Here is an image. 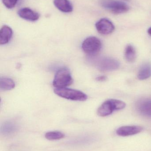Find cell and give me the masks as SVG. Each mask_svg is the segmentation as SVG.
Segmentation results:
<instances>
[{
  "instance_id": "obj_18",
  "label": "cell",
  "mask_w": 151,
  "mask_h": 151,
  "mask_svg": "<svg viewBox=\"0 0 151 151\" xmlns=\"http://www.w3.org/2000/svg\"><path fill=\"white\" fill-rule=\"evenodd\" d=\"M64 137V134L59 131H50L45 134V138L50 141L60 140Z\"/></svg>"
},
{
  "instance_id": "obj_7",
  "label": "cell",
  "mask_w": 151,
  "mask_h": 151,
  "mask_svg": "<svg viewBox=\"0 0 151 151\" xmlns=\"http://www.w3.org/2000/svg\"><path fill=\"white\" fill-rule=\"evenodd\" d=\"M98 32L103 35H107L113 32L115 27L112 22L108 19L102 18L95 24Z\"/></svg>"
},
{
  "instance_id": "obj_14",
  "label": "cell",
  "mask_w": 151,
  "mask_h": 151,
  "mask_svg": "<svg viewBox=\"0 0 151 151\" xmlns=\"http://www.w3.org/2000/svg\"><path fill=\"white\" fill-rule=\"evenodd\" d=\"M95 137L90 135L82 136L72 141V144L74 145H85L89 144L94 142Z\"/></svg>"
},
{
  "instance_id": "obj_15",
  "label": "cell",
  "mask_w": 151,
  "mask_h": 151,
  "mask_svg": "<svg viewBox=\"0 0 151 151\" xmlns=\"http://www.w3.org/2000/svg\"><path fill=\"white\" fill-rule=\"evenodd\" d=\"M151 76V64H144L139 70L137 77L140 80H146Z\"/></svg>"
},
{
  "instance_id": "obj_2",
  "label": "cell",
  "mask_w": 151,
  "mask_h": 151,
  "mask_svg": "<svg viewBox=\"0 0 151 151\" xmlns=\"http://www.w3.org/2000/svg\"><path fill=\"white\" fill-rule=\"evenodd\" d=\"M54 92L63 98L73 101H84L87 99V96L80 91L68 88H55Z\"/></svg>"
},
{
  "instance_id": "obj_5",
  "label": "cell",
  "mask_w": 151,
  "mask_h": 151,
  "mask_svg": "<svg viewBox=\"0 0 151 151\" xmlns=\"http://www.w3.org/2000/svg\"><path fill=\"white\" fill-rule=\"evenodd\" d=\"M102 7L115 14H122L129 10V6L123 2L117 0H102Z\"/></svg>"
},
{
  "instance_id": "obj_17",
  "label": "cell",
  "mask_w": 151,
  "mask_h": 151,
  "mask_svg": "<svg viewBox=\"0 0 151 151\" xmlns=\"http://www.w3.org/2000/svg\"><path fill=\"white\" fill-rule=\"evenodd\" d=\"M125 57L126 60L129 63H133L136 58L135 49L131 45H129L126 47L125 51Z\"/></svg>"
},
{
  "instance_id": "obj_12",
  "label": "cell",
  "mask_w": 151,
  "mask_h": 151,
  "mask_svg": "<svg viewBox=\"0 0 151 151\" xmlns=\"http://www.w3.org/2000/svg\"><path fill=\"white\" fill-rule=\"evenodd\" d=\"M137 109L143 116L151 118V99L141 101L138 104Z\"/></svg>"
},
{
  "instance_id": "obj_4",
  "label": "cell",
  "mask_w": 151,
  "mask_h": 151,
  "mask_svg": "<svg viewBox=\"0 0 151 151\" xmlns=\"http://www.w3.org/2000/svg\"><path fill=\"white\" fill-rule=\"evenodd\" d=\"M102 47V43L100 40L95 36H90L85 39L82 45L83 51L91 56L98 54Z\"/></svg>"
},
{
  "instance_id": "obj_9",
  "label": "cell",
  "mask_w": 151,
  "mask_h": 151,
  "mask_svg": "<svg viewBox=\"0 0 151 151\" xmlns=\"http://www.w3.org/2000/svg\"><path fill=\"white\" fill-rule=\"evenodd\" d=\"M18 15L21 18L30 21H35L40 18V14L38 12L28 8L20 9L18 12Z\"/></svg>"
},
{
  "instance_id": "obj_11",
  "label": "cell",
  "mask_w": 151,
  "mask_h": 151,
  "mask_svg": "<svg viewBox=\"0 0 151 151\" xmlns=\"http://www.w3.org/2000/svg\"><path fill=\"white\" fill-rule=\"evenodd\" d=\"M13 35V31L9 27L4 25L0 31V44L4 45L9 42Z\"/></svg>"
},
{
  "instance_id": "obj_13",
  "label": "cell",
  "mask_w": 151,
  "mask_h": 151,
  "mask_svg": "<svg viewBox=\"0 0 151 151\" xmlns=\"http://www.w3.org/2000/svg\"><path fill=\"white\" fill-rule=\"evenodd\" d=\"M55 6L60 11L70 13L73 9L72 5L69 0H54Z\"/></svg>"
},
{
  "instance_id": "obj_8",
  "label": "cell",
  "mask_w": 151,
  "mask_h": 151,
  "mask_svg": "<svg viewBox=\"0 0 151 151\" xmlns=\"http://www.w3.org/2000/svg\"><path fill=\"white\" fill-rule=\"evenodd\" d=\"M143 129V127L140 126H123L118 128L116 130V133L120 136L127 137L139 134Z\"/></svg>"
},
{
  "instance_id": "obj_19",
  "label": "cell",
  "mask_w": 151,
  "mask_h": 151,
  "mask_svg": "<svg viewBox=\"0 0 151 151\" xmlns=\"http://www.w3.org/2000/svg\"><path fill=\"white\" fill-rule=\"evenodd\" d=\"M4 6L9 9H12L15 7L19 0H2Z\"/></svg>"
},
{
  "instance_id": "obj_6",
  "label": "cell",
  "mask_w": 151,
  "mask_h": 151,
  "mask_svg": "<svg viewBox=\"0 0 151 151\" xmlns=\"http://www.w3.org/2000/svg\"><path fill=\"white\" fill-rule=\"evenodd\" d=\"M119 65V63L116 59L110 58H104L98 61L96 65L100 71L105 72L117 70Z\"/></svg>"
},
{
  "instance_id": "obj_21",
  "label": "cell",
  "mask_w": 151,
  "mask_h": 151,
  "mask_svg": "<svg viewBox=\"0 0 151 151\" xmlns=\"http://www.w3.org/2000/svg\"><path fill=\"white\" fill-rule=\"evenodd\" d=\"M148 33L151 36V27H150L148 30Z\"/></svg>"
},
{
  "instance_id": "obj_1",
  "label": "cell",
  "mask_w": 151,
  "mask_h": 151,
  "mask_svg": "<svg viewBox=\"0 0 151 151\" xmlns=\"http://www.w3.org/2000/svg\"><path fill=\"white\" fill-rule=\"evenodd\" d=\"M126 104L121 100L111 99L104 102L98 108L97 114L100 117H106L111 114L115 110L124 109Z\"/></svg>"
},
{
  "instance_id": "obj_3",
  "label": "cell",
  "mask_w": 151,
  "mask_h": 151,
  "mask_svg": "<svg viewBox=\"0 0 151 151\" xmlns=\"http://www.w3.org/2000/svg\"><path fill=\"white\" fill-rule=\"evenodd\" d=\"M73 80L70 70L66 68H62L57 72L53 81L56 88H66L72 83Z\"/></svg>"
},
{
  "instance_id": "obj_20",
  "label": "cell",
  "mask_w": 151,
  "mask_h": 151,
  "mask_svg": "<svg viewBox=\"0 0 151 151\" xmlns=\"http://www.w3.org/2000/svg\"><path fill=\"white\" fill-rule=\"evenodd\" d=\"M107 79V77L105 76H101L97 77L96 80L98 81L103 82L106 81Z\"/></svg>"
},
{
  "instance_id": "obj_16",
  "label": "cell",
  "mask_w": 151,
  "mask_h": 151,
  "mask_svg": "<svg viewBox=\"0 0 151 151\" xmlns=\"http://www.w3.org/2000/svg\"><path fill=\"white\" fill-rule=\"evenodd\" d=\"M15 83L14 81L9 77H1L0 79V89L3 91L10 90L14 88Z\"/></svg>"
},
{
  "instance_id": "obj_10",
  "label": "cell",
  "mask_w": 151,
  "mask_h": 151,
  "mask_svg": "<svg viewBox=\"0 0 151 151\" xmlns=\"http://www.w3.org/2000/svg\"><path fill=\"white\" fill-rule=\"evenodd\" d=\"M1 134L5 136H10L16 134L18 130V127L15 122L7 121L1 127Z\"/></svg>"
}]
</instances>
